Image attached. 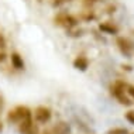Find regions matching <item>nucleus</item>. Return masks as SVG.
Returning <instances> with one entry per match:
<instances>
[{
  "label": "nucleus",
  "instance_id": "obj_7",
  "mask_svg": "<svg viewBox=\"0 0 134 134\" xmlns=\"http://www.w3.org/2000/svg\"><path fill=\"white\" fill-rule=\"evenodd\" d=\"M10 59H12V65H13L14 69H17V71L24 69V61H23V57H21L19 52H12V55H10Z\"/></svg>",
  "mask_w": 134,
  "mask_h": 134
},
{
  "label": "nucleus",
  "instance_id": "obj_4",
  "mask_svg": "<svg viewBox=\"0 0 134 134\" xmlns=\"http://www.w3.org/2000/svg\"><path fill=\"white\" fill-rule=\"evenodd\" d=\"M116 44H117L119 49L121 51V54H124L126 57H131L133 52H134V42L131 40L126 38V37H119L117 41H116Z\"/></svg>",
  "mask_w": 134,
  "mask_h": 134
},
{
  "label": "nucleus",
  "instance_id": "obj_8",
  "mask_svg": "<svg viewBox=\"0 0 134 134\" xmlns=\"http://www.w3.org/2000/svg\"><path fill=\"white\" fill-rule=\"evenodd\" d=\"M52 134H71V127L68 123L59 121L55 127L52 129Z\"/></svg>",
  "mask_w": 134,
  "mask_h": 134
},
{
  "label": "nucleus",
  "instance_id": "obj_20",
  "mask_svg": "<svg viewBox=\"0 0 134 134\" xmlns=\"http://www.w3.org/2000/svg\"><path fill=\"white\" fill-rule=\"evenodd\" d=\"M44 134H49V133H44Z\"/></svg>",
  "mask_w": 134,
  "mask_h": 134
},
{
  "label": "nucleus",
  "instance_id": "obj_18",
  "mask_svg": "<svg viewBox=\"0 0 134 134\" xmlns=\"http://www.w3.org/2000/svg\"><path fill=\"white\" fill-rule=\"evenodd\" d=\"M96 2H100V0H86V3H96Z\"/></svg>",
  "mask_w": 134,
  "mask_h": 134
},
{
  "label": "nucleus",
  "instance_id": "obj_12",
  "mask_svg": "<svg viewBox=\"0 0 134 134\" xmlns=\"http://www.w3.org/2000/svg\"><path fill=\"white\" fill-rule=\"evenodd\" d=\"M109 134H127V130L126 129H114V130H110Z\"/></svg>",
  "mask_w": 134,
  "mask_h": 134
},
{
  "label": "nucleus",
  "instance_id": "obj_9",
  "mask_svg": "<svg viewBox=\"0 0 134 134\" xmlns=\"http://www.w3.org/2000/svg\"><path fill=\"white\" fill-rule=\"evenodd\" d=\"M74 66L76 68V69H79V71H86V69H88V66H89L88 58H85V57H78V58H75Z\"/></svg>",
  "mask_w": 134,
  "mask_h": 134
},
{
  "label": "nucleus",
  "instance_id": "obj_1",
  "mask_svg": "<svg viewBox=\"0 0 134 134\" xmlns=\"http://www.w3.org/2000/svg\"><path fill=\"white\" fill-rule=\"evenodd\" d=\"M32 117L31 110L26 106H17L16 109L9 111L7 114V121L12 123V124H19V123L27 120V119Z\"/></svg>",
  "mask_w": 134,
  "mask_h": 134
},
{
  "label": "nucleus",
  "instance_id": "obj_13",
  "mask_svg": "<svg viewBox=\"0 0 134 134\" xmlns=\"http://www.w3.org/2000/svg\"><path fill=\"white\" fill-rule=\"evenodd\" d=\"M126 119H127V121L134 124V111H127V113H126Z\"/></svg>",
  "mask_w": 134,
  "mask_h": 134
},
{
  "label": "nucleus",
  "instance_id": "obj_10",
  "mask_svg": "<svg viewBox=\"0 0 134 134\" xmlns=\"http://www.w3.org/2000/svg\"><path fill=\"white\" fill-rule=\"evenodd\" d=\"M99 28H100V31H102V32H106V34H117V32H119L117 27L111 26V24H109V23H102L99 26Z\"/></svg>",
  "mask_w": 134,
  "mask_h": 134
},
{
  "label": "nucleus",
  "instance_id": "obj_3",
  "mask_svg": "<svg viewBox=\"0 0 134 134\" xmlns=\"http://www.w3.org/2000/svg\"><path fill=\"white\" fill-rule=\"evenodd\" d=\"M55 23L58 26H62V27H66V28H74L78 26V20L75 19L74 16L71 14H66V13H61L55 17Z\"/></svg>",
  "mask_w": 134,
  "mask_h": 134
},
{
  "label": "nucleus",
  "instance_id": "obj_2",
  "mask_svg": "<svg viewBox=\"0 0 134 134\" xmlns=\"http://www.w3.org/2000/svg\"><path fill=\"white\" fill-rule=\"evenodd\" d=\"M111 95H113L116 99L119 100L121 104H126V106H130L133 102L127 97V93H126V83L123 82H116L113 86H111Z\"/></svg>",
  "mask_w": 134,
  "mask_h": 134
},
{
  "label": "nucleus",
  "instance_id": "obj_14",
  "mask_svg": "<svg viewBox=\"0 0 134 134\" xmlns=\"http://www.w3.org/2000/svg\"><path fill=\"white\" fill-rule=\"evenodd\" d=\"M4 48H6V38L0 34V51H2V49H4Z\"/></svg>",
  "mask_w": 134,
  "mask_h": 134
},
{
  "label": "nucleus",
  "instance_id": "obj_16",
  "mask_svg": "<svg viewBox=\"0 0 134 134\" xmlns=\"http://www.w3.org/2000/svg\"><path fill=\"white\" fill-rule=\"evenodd\" d=\"M66 2H71V0H54V4L59 6V4H64V3H66Z\"/></svg>",
  "mask_w": 134,
  "mask_h": 134
},
{
  "label": "nucleus",
  "instance_id": "obj_17",
  "mask_svg": "<svg viewBox=\"0 0 134 134\" xmlns=\"http://www.w3.org/2000/svg\"><path fill=\"white\" fill-rule=\"evenodd\" d=\"M3 106H4V99H3V96L0 95V111H2V109H3Z\"/></svg>",
  "mask_w": 134,
  "mask_h": 134
},
{
  "label": "nucleus",
  "instance_id": "obj_6",
  "mask_svg": "<svg viewBox=\"0 0 134 134\" xmlns=\"http://www.w3.org/2000/svg\"><path fill=\"white\" fill-rule=\"evenodd\" d=\"M17 126H19V130H20L21 134H37V127L34 126V120H32V117L19 123Z\"/></svg>",
  "mask_w": 134,
  "mask_h": 134
},
{
  "label": "nucleus",
  "instance_id": "obj_19",
  "mask_svg": "<svg viewBox=\"0 0 134 134\" xmlns=\"http://www.w3.org/2000/svg\"><path fill=\"white\" fill-rule=\"evenodd\" d=\"M3 130V124H2V121H0V131Z\"/></svg>",
  "mask_w": 134,
  "mask_h": 134
},
{
  "label": "nucleus",
  "instance_id": "obj_5",
  "mask_svg": "<svg viewBox=\"0 0 134 134\" xmlns=\"http://www.w3.org/2000/svg\"><path fill=\"white\" fill-rule=\"evenodd\" d=\"M51 116H52L51 110H49L48 107H45V106H38L34 110V119H35L37 123H40V124L48 123L49 120H51Z\"/></svg>",
  "mask_w": 134,
  "mask_h": 134
},
{
  "label": "nucleus",
  "instance_id": "obj_15",
  "mask_svg": "<svg viewBox=\"0 0 134 134\" xmlns=\"http://www.w3.org/2000/svg\"><path fill=\"white\" fill-rule=\"evenodd\" d=\"M6 59H7V55H6L4 49H2V51H0V64H3Z\"/></svg>",
  "mask_w": 134,
  "mask_h": 134
},
{
  "label": "nucleus",
  "instance_id": "obj_11",
  "mask_svg": "<svg viewBox=\"0 0 134 134\" xmlns=\"http://www.w3.org/2000/svg\"><path fill=\"white\" fill-rule=\"evenodd\" d=\"M126 93L134 99V85H127V83H126Z\"/></svg>",
  "mask_w": 134,
  "mask_h": 134
}]
</instances>
